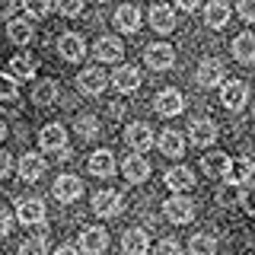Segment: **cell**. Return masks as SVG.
Instances as JSON below:
<instances>
[{"instance_id":"cell-1","label":"cell","mask_w":255,"mask_h":255,"mask_svg":"<svg viewBox=\"0 0 255 255\" xmlns=\"http://www.w3.org/2000/svg\"><path fill=\"white\" fill-rule=\"evenodd\" d=\"M38 147L45 153H54L58 159H70V147H67V131L61 125H45L38 134Z\"/></svg>"},{"instance_id":"cell-2","label":"cell","mask_w":255,"mask_h":255,"mask_svg":"<svg viewBox=\"0 0 255 255\" xmlns=\"http://www.w3.org/2000/svg\"><path fill=\"white\" fill-rule=\"evenodd\" d=\"M16 220H19L22 227H42L48 220L45 201L42 198H22V201L16 204Z\"/></svg>"},{"instance_id":"cell-3","label":"cell","mask_w":255,"mask_h":255,"mask_svg":"<svg viewBox=\"0 0 255 255\" xmlns=\"http://www.w3.org/2000/svg\"><path fill=\"white\" fill-rule=\"evenodd\" d=\"M220 102H223V109L239 112L249 102V83H246V80H227V83L220 86Z\"/></svg>"},{"instance_id":"cell-4","label":"cell","mask_w":255,"mask_h":255,"mask_svg":"<svg viewBox=\"0 0 255 255\" xmlns=\"http://www.w3.org/2000/svg\"><path fill=\"white\" fill-rule=\"evenodd\" d=\"M54 198H58L61 204H74L80 195H83V179L80 175H74V172H64V175H58L54 179Z\"/></svg>"},{"instance_id":"cell-5","label":"cell","mask_w":255,"mask_h":255,"mask_svg":"<svg viewBox=\"0 0 255 255\" xmlns=\"http://www.w3.org/2000/svg\"><path fill=\"white\" fill-rule=\"evenodd\" d=\"M35 70H38V61L29 58V54H19V58H13L3 67V80H10V83H26V80L35 77Z\"/></svg>"},{"instance_id":"cell-6","label":"cell","mask_w":255,"mask_h":255,"mask_svg":"<svg viewBox=\"0 0 255 255\" xmlns=\"http://www.w3.org/2000/svg\"><path fill=\"white\" fill-rule=\"evenodd\" d=\"M163 211L169 217V223H191L195 220V201L185 195H172L169 201H163Z\"/></svg>"},{"instance_id":"cell-7","label":"cell","mask_w":255,"mask_h":255,"mask_svg":"<svg viewBox=\"0 0 255 255\" xmlns=\"http://www.w3.org/2000/svg\"><path fill=\"white\" fill-rule=\"evenodd\" d=\"M125 140H128V147H131V153H147V150L156 143L153 131H150V125H143V122H134V125H128V131H125Z\"/></svg>"},{"instance_id":"cell-8","label":"cell","mask_w":255,"mask_h":255,"mask_svg":"<svg viewBox=\"0 0 255 255\" xmlns=\"http://www.w3.org/2000/svg\"><path fill=\"white\" fill-rule=\"evenodd\" d=\"M198 83L201 86H223L227 83V67H223V61H217V58H204L201 64H198Z\"/></svg>"},{"instance_id":"cell-9","label":"cell","mask_w":255,"mask_h":255,"mask_svg":"<svg viewBox=\"0 0 255 255\" xmlns=\"http://www.w3.org/2000/svg\"><path fill=\"white\" fill-rule=\"evenodd\" d=\"M106 246H109V233H106V230H102V227H86L83 233H80L77 249H80V255H102Z\"/></svg>"},{"instance_id":"cell-10","label":"cell","mask_w":255,"mask_h":255,"mask_svg":"<svg viewBox=\"0 0 255 255\" xmlns=\"http://www.w3.org/2000/svg\"><path fill=\"white\" fill-rule=\"evenodd\" d=\"M58 54L67 64H80L86 58V42L83 35H77V32H64V35L58 38Z\"/></svg>"},{"instance_id":"cell-11","label":"cell","mask_w":255,"mask_h":255,"mask_svg":"<svg viewBox=\"0 0 255 255\" xmlns=\"http://www.w3.org/2000/svg\"><path fill=\"white\" fill-rule=\"evenodd\" d=\"M93 211L99 214V217H118V214L125 211V198L118 195V191H96L93 195Z\"/></svg>"},{"instance_id":"cell-12","label":"cell","mask_w":255,"mask_h":255,"mask_svg":"<svg viewBox=\"0 0 255 255\" xmlns=\"http://www.w3.org/2000/svg\"><path fill=\"white\" fill-rule=\"evenodd\" d=\"M109 83L115 86L118 93H137V90H140V83H143V77H140V70H137V67H128V64H122V67H118L115 74L109 77Z\"/></svg>"},{"instance_id":"cell-13","label":"cell","mask_w":255,"mask_h":255,"mask_svg":"<svg viewBox=\"0 0 255 255\" xmlns=\"http://www.w3.org/2000/svg\"><path fill=\"white\" fill-rule=\"evenodd\" d=\"M163 182H166L169 191H175V195H185V191L195 188V172H191L188 166H172V169H166Z\"/></svg>"},{"instance_id":"cell-14","label":"cell","mask_w":255,"mask_h":255,"mask_svg":"<svg viewBox=\"0 0 255 255\" xmlns=\"http://www.w3.org/2000/svg\"><path fill=\"white\" fill-rule=\"evenodd\" d=\"M77 86H80V93H83V96H99L109 86V77L102 74L99 67H83V70H80V77H77Z\"/></svg>"},{"instance_id":"cell-15","label":"cell","mask_w":255,"mask_h":255,"mask_svg":"<svg viewBox=\"0 0 255 255\" xmlns=\"http://www.w3.org/2000/svg\"><path fill=\"white\" fill-rule=\"evenodd\" d=\"M122 172L131 185H140V182L150 179V163L143 159V153H131V156L122 159Z\"/></svg>"},{"instance_id":"cell-16","label":"cell","mask_w":255,"mask_h":255,"mask_svg":"<svg viewBox=\"0 0 255 255\" xmlns=\"http://www.w3.org/2000/svg\"><path fill=\"white\" fill-rule=\"evenodd\" d=\"M153 109H156V115H163V118H175L185 109V99H182L179 90H163V93H156Z\"/></svg>"},{"instance_id":"cell-17","label":"cell","mask_w":255,"mask_h":255,"mask_svg":"<svg viewBox=\"0 0 255 255\" xmlns=\"http://www.w3.org/2000/svg\"><path fill=\"white\" fill-rule=\"evenodd\" d=\"M147 67H153V70H169L172 64H175V51H172V45H166V42H153V45H147Z\"/></svg>"},{"instance_id":"cell-18","label":"cell","mask_w":255,"mask_h":255,"mask_svg":"<svg viewBox=\"0 0 255 255\" xmlns=\"http://www.w3.org/2000/svg\"><path fill=\"white\" fill-rule=\"evenodd\" d=\"M45 169H48V163H45V156L42 153H22L19 156V179L22 182H38L45 175Z\"/></svg>"},{"instance_id":"cell-19","label":"cell","mask_w":255,"mask_h":255,"mask_svg":"<svg viewBox=\"0 0 255 255\" xmlns=\"http://www.w3.org/2000/svg\"><path fill=\"white\" fill-rule=\"evenodd\" d=\"M96 61H102V64H118L122 61V54H125V45H122V38H115V35H102L99 42H96Z\"/></svg>"},{"instance_id":"cell-20","label":"cell","mask_w":255,"mask_h":255,"mask_svg":"<svg viewBox=\"0 0 255 255\" xmlns=\"http://www.w3.org/2000/svg\"><path fill=\"white\" fill-rule=\"evenodd\" d=\"M188 134H191V143L207 147V143L217 140L220 128H217V122H211V118H195V122H191V128H188Z\"/></svg>"},{"instance_id":"cell-21","label":"cell","mask_w":255,"mask_h":255,"mask_svg":"<svg viewBox=\"0 0 255 255\" xmlns=\"http://www.w3.org/2000/svg\"><path fill=\"white\" fill-rule=\"evenodd\" d=\"M122 249H125V255H147V252H150V236H147V230L131 227V230L122 236Z\"/></svg>"},{"instance_id":"cell-22","label":"cell","mask_w":255,"mask_h":255,"mask_svg":"<svg viewBox=\"0 0 255 255\" xmlns=\"http://www.w3.org/2000/svg\"><path fill=\"white\" fill-rule=\"evenodd\" d=\"M159 150H163L169 159H179L182 153H185V134H182V131H172V128L159 131Z\"/></svg>"},{"instance_id":"cell-23","label":"cell","mask_w":255,"mask_h":255,"mask_svg":"<svg viewBox=\"0 0 255 255\" xmlns=\"http://www.w3.org/2000/svg\"><path fill=\"white\" fill-rule=\"evenodd\" d=\"M204 22L207 29H223L230 22V3L227 0H211L204 3Z\"/></svg>"},{"instance_id":"cell-24","label":"cell","mask_w":255,"mask_h":255,"mask_svg":"<svg viewBox=\"0 0 255 255\" xmlns=\"http://www.w3.org/2000/svg\"><path fill=\"white\" fill-rule=\"evenodd\" d=\"M58 102V83L54 80H38L35 86H32V106L38 109H48Z\"/></svg>"},{"instance_id":"cell-25","label":"cell","mask_w":255,"mask_h":255,"mask_svg":"<svg viewBox=\"0 0 255 255\" xmlns=\"http://www.w3.org/2000/svg\"><path fill=\"white\" fill-rule=\"evenodd\" d=\"M115 29L118 32H137L140 29V10L134 3H125L115 10Z\"/></svg>"},{"instance_id":"cell-26","label":"cell","mask_w":255,"mask_h":255,"mask_svg":"<svg viewBox=\"0 0 255 255\" xmlns=\"http://www.w3.org/2000/svg\"><path fill=\"white\" fill-rule=\"evenodd\" d=\"M230 159L227 153H220V150H214V153H207L201 159V166H204V172L211 175V179H227V172H230Z\"/></svg>"},{"instance_id":"cell-27","label":"cell","mask_w":255,"mask_h":255,"mask_svg":"<svg viewBox=\"0 0 255 255\" xmlns=\"http://www.w3.org/2000/svg\"><path fill=\"white\" fill-rule=\"evenodd\" d=\"M90 172L99 175V179H112L115 175V156H112V150H96L90 156Z\"/></svg>"},{"instance_id":"cell-28","label":"cell","mask_w":255,"mask_h":255,"mask_svg":"<svg viewBox=\"0 0 255 255\" xmlns=\"http://www.w3.org/2000/svg\"><path fill=\"white\" fill-rule=\"evenodd\" d=\"M150 26H153V32H159V35H166V32H172L175 29V13H172V6H153L150 10Z\"/></svg>"},{"instance_id":"cell-29","label":"cell","mask_w":255,"mask_h":255,"mask_svg":"<svg viewBox=\"0 0 255 255\" xmlns=\"http://www.w3.org/2000/svg\"><path fill=\"white\" fill-rule=\"evenodd\" d=\"M233 58L239 64H252L255 61V35L252 32H243V35L233 38Z\"/></svg>"},{"instance_id":"cell-30","label":"cell","mask_w":255,"mask_h":255,"mask_svg":"<svg viewBox=\"0 0 255 255\" xmlns=\"http://www.w3.org/2000/svg\"><path fill=\"white\" fill-rule=\"evenodd\" d=\"M32 19H10L6 22V38H10L13 45H29L32 42Z\"/></svg>"},{"instance_id":"cell-31","label":"cell","mask_w":255,"mask_h":255,"mask_svg":"<svg viewBox=\"0 0 255 255\" xmlns=\"http://www.w3.org/2000/svg\"><path fill=\"white\" fill-rule=\"evenodd\" d=\"M223 182H230V185H249L252 182V159H233Z\"/></svg>"},{"instance_id":"cell-32","label":"cell","mask_w":255,"mask_h":255,"mask_svg":"<svg viewBox=\"0 0 255 255\" xmlns=\"http://www.w3.org/2000/svg\"><path fill=\"white\" fill-rule=\"evenodd\" d=\"M188 252L191 255H217V239L211 233H195L188 243Z\"/></svg>"},{"instance_id":"cell-33","label":"cell","mask_w":255,"mask_h":255,"mask_svg":"<svg viewBox=\"0 0 255 255\" xmlns=\"http://www.w3.org/2000/svg\"><path fill=\"white\" fill-rule=\"evenodd\" d=\"M74 131L83 140H93L96 134H99V118H96V115H77L74 118Z\"/></svg>"},{"instance_id":"cell-34","label":"cell","mask_w":255,"mask_h":255,"mask_svg":"<svg viewBox=\"0 0 255 255\" xmlns=\"http://www.w3.org/2000/svg\"><path fill=\"white\" fill-rule=\"evenodd\" d=\"M243 188L246 185H230V182H223L220 191H217V204L220 207H236L239 201H243Z\"/></svg>"},{"instance_id":"cell-35","label":"cell","mask_w":255,"mask_h":255,"mask_svg":"<svg viewBox=\"0 0 255 255\" xmlns=\"http://www.w3.org/2000/svg\"><path fill=\"white\" fill-rule=\"evenodd\" d=\"M19 109V93H16V83L3 80V90H0V112H16Z\"/></svg>"},{"instance_id":"cell-36","label":"cell","mask_w":255,"mask_h":255,"mask_svg":"<svg viewBox=\"0 0 255 255\" xmlns=\"http://www.w3.org/2000/svg\"><path fill=\"white\" fill-rule=\"evenodd\" d=\"M19 255H48L45 236H32V239H26V243H19Z\"/></svg>"},{"instance_id":"cell-37","label":"cell","mask_w":255,"mask_h":255,"mask_svg":"<svg viewBox=\"0 0 255 255\" xmlns=\"http://www.w3.org/2000/svg\"><path fill=\"white\" fill-rule=\"evenodd\" d=\"M22 6H26L29 19H45L51 10V0H22Z\"/></svg>"},{"instance_id":"cell-38","label":"cell","mask_w":255,"mask_h":255,"mask_svg":"<svg viewBox=\"0 0 255 255\" xmlns=\"http://www.w3.org/2000/svg\"><path fill=\"white\" fill-rule=\"evenodd\" d=\"M54 6H58L61 16H80L83 13V0H58Z\"/></svg>"},{"instance_id":"cell-39","label":"cell","mask_w":255,"mask_h":255,"mask_svg":"<svg viewBox=\"0 0 255 255\" xmlns=\"http://www.w3.org/2000/svg\"><path fill=\"white\" fill-rule=\"evenodd\" d=\"M153 255H182V246L175 243V239H159Z\"/></svg>"},{"instance_id":"cell-40","label":"cell","mask_w":255,"mask_h":255,"mask_svg":"<svg viewBox=\"0 0 255 255\" xmlns=\"http://www.w3.org/2000/svg\"><path fill=\"white\" fill-rule=\"evenodd\" d=\"M239 207H243L249 217H255V185H246L243 188V201H239Z\"/></svg>"},{"instance_id":"cell-41","label":"cell","mask_w":255,"mask_h":255,"mask_svg":"<svg viewBox=\"0 0 255 255\" xmlns=\"http://www.w3.org/2000/svg\"><path fill=\"white\" fill-rule=\"evenodd\" d=\"M236 13H239V19L255 22V0H239V3H236Z\"/></svg>"},{"instance_id":"cell-42","label":"cell","mask_w":255,"mask_h":255,"mask_svg":"<svg viewBox=\"0 0 255 255\" xmlns=\"http://www.w3.org/2000/svg\"><path fill=\"white\" fill-rule=\"evenodd\" d=\"M10 230H13V214L0 207V236H10Z\"/></svg>"},{"instance_id":"cell-43","label":"cell","mask_w":255,"mask_h":255,"mask_svg":"<svg viewBox=\"0 0 255 255\" xmlns=\"http://www.w3.org/2000/svg\"><path fill=\"white\" fill-rule=\"evenodd\" d=\"M10 172H13V156L6 150H0V179H6Z\"/></svg>"},{"instance_id":"cell-44","label":"cell","mask_w":255,"mask_h":255,"mask_svg":"<svg viewBox=\"0 0 255 255\" xmlns=\"http://www.w3.org/2000/svg\"><path fill=\"white\" fill-rule=\"evenodd\" d=\"M175 6H179V10H185V13H195L198 6H201V0H172Z\"/></svg>"},{"instance_id":"cell-45","label":"cell","mask_w":255,"mask_h":255,"mask_svg":"<svg viewBox=\"0 0 255 255\" xmlns=\"http://www.w3.org/2000/svg\"><path fill=\"white\" fill-rule=\"evenodd\" d=\"M16 10V0H0V19H10Z\"/></svg>"},{"instance_id":"cell-46","label":"cell","mask_w":255,"mask_h":255,"mask_svg":"<svg viewBox=\"0 0 255 255\" xmlns=\"http://www.w3.org/2000/svg\"><path fill=\"white\" fill-rule=\"evenodd\" d=\"M54 255H80V249H77V246H58Z\"/></svg>"},{"instance_id":"cell-47","label":"cell","mask_w":255,"mask_h":255,"mask_svg":"<svg viewBox=\"0 0 255 255\" xmlns=\"http://www.w3.org/2000/svg\"><path fill=\"white\" fill-rule=\"evenodd\" d=\"M3 137H6V122L0 118V140H3Z\"/></svg>"},{"instance_id":"cell-48","label":"cell","mask_w":255,"mask_h":255,"mask_svg":"<svg viewBox=\"0 0 255 255\" xmlns=\"http://www.w3.org/2000/svg\"><path fill=\"white\" fill-rule=\"evenodd\" d=\"M249 185H255V159H252V182H249Z\"/></svg>"},{"instance_id":"cell-49","label":"cell","mask_w":255,"mask_h":255,"mask_svg":"<svg viewBox=\"0 0 255 255\" xmlns=\"http://www.w3.org/2000/svg\"><path fill=\"white\" fill-rule=\"evenodd\" d=\"M96 3H109V0H96Z\"/></svg>"}]
</instances>
